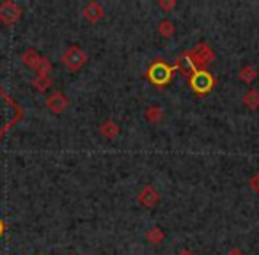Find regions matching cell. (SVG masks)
Wrapping results in <instances>:
<instances>
[{"mask_svg":"<svg viewBox=\"0 0 259 255\" xmlns=\"http://www.w3.org/2000/svg\"><path fill=\"white\" fill-rule=\"evenodd\" d=\"M188 55H190L192 62H194L195 71H206V68L215 61V52L206 43H199L194 50L188 52Z\"/></svg>","mask_w":259,"mask_h":255,"instance_id":"cell-1","label":"cell"},{"mask_svg":"<svg viewBox=\"0 0 259 255\" xmlns=\"http://www.w3.org/2000/svg\"><path fill=\"white\" fill-rule=\"evenodd\" d=\"M13 105L15 103H13V101L9 99L2 90H0V137L9 130V126H11L13 122L18 121V115H15V112L18 110V108L4 110V107H13Z\"/></svg>","mask_w":259,"mask_h":255,"instance_id":"cell-2","label":"cell"},{"mask_svg":"<svg viewBox=\"0 0 259 255\" xmlns=\"http://www.w3.org/2000/svg\"><path fill=\"white\" fill-rule=\"evenodd\" d=\"M85 62H87V54L80 46H69L68 50L62 54V64L71 73L78 71Z\"/></svg>","mask_w":259,"mask_h":255,"instance_id":"cell-3","label":"cell"},{"mask_svg":"<svg viewBox=\"0 0 259 255\" xmlns=\"http://www.w3.org/2000/svg\"><path fill=\"white\" fill-rule=\"evenodd\" d=\"M172 71L174 68L167 66L165 62H155L151 64V68L148 69V78L151 80L155 85H167L172 78Z\"/></svg>","mask_w":259,"mask_h":255,"instance_id":"cell-4","label":"cell"},{"mask_svg":"<svg viewBox=\"0 0 259 255\" xmlns=\"http://www.w3.org/2000/svg\"><path fill=\"white\" fill-rule=\"evenodd\" d=\"M190 85H192V89H194L195 92L206 94V92H209V90L213 89V85H215V80H213V76L209 75L208 71H194L190 75Z\"/></svg>","mask_w":259,"mask_h":255,"instance_id":"cell-5","label":"cell"},{"mask_svg":"<svg viewBox=\"0 0 259 255\" xmlns=\"http://www.w3.org/2000/svg\"><path fill=\"white\" fill-rule=\"evenodd\" d=\"M22 16V9L16 2L13 0H6L0 4V22L6 23V25H13L16 23Z\"/></svg>","mask_w":259,"mask_h":255,"instance_id":"cell-6","label":"cell"},{"mask_svg":"<svg viewBox=\"0 0 259 255\" xmlns=\"http://www.w3.org/2000/svg\"><path fill=\"white\" fill-rule=\"evenodd\" d=\"M68 105H69L68 97L62 92H59V90L52 92L50 96L47 97V108L50 112H54V114H62V112L68 108Z\"/></svg>","mask_w":259,"mask_h":255,"instance_id":"cell-7","label":"cell"},{"mask_svg":"<svg viewBox=\"0 0 259 255\" xmlns=\"http://www.w3.org/2000/svg\"><path fill=\"white\" fill-rule=\"evenodd\" d=\"M137 198L142 206H146V208H153V206L160 200V193L153 186H144L141 191H139Z\"/></svg>","mask_w":259,"mask_h":255,"instance_id":"cell-8","label":"cell"},{"mask_svg":"<svg viewBox=\"0 0 259 255\" xmlns=\"http://www.w3.org/2000/svg\"><path fill=\"white\" fill-rule=\"evenodd\" d=\"M83 18L87 20V22L94 23L98 22V20H101L105 16V9L101 4H98V2H89V4L83 8Z\"/></svg>","mask_w":259,"mask_h":255,"instance_id":"cell-9","label":"cell"},{"mask_svg":"<svg viewBox=\"0 0 259 255\" xmlns=\"http://www.w3.org/2000/svg\"><path fill=\"white\" fill-rule=\"evenodd\" d=\"M174 69L181 71L183 75H192V73L195 71V66H194V62H192V59H190V55H188V52H187V54H183L180 59H178L176 64H174Z\"/></svg>","mask_w":259,"mask_h":255,"instance_id":"cell-10","label":"cell"},{"mask_svg":"<svg viewBox=\"0 0 259 255\" xmlns=\"http://www.w3.org/2000/svg\"><path fill=\"white\" fill-rule=\"evenodd\" d=\"M41 57H43V55L37 54V52L34 50V48H29V50L23 52L22 61H23V64H25L27 68L36 69V68H37V64H39V61H41Z\"/></svg>","mask_w":259,"mask_h":255,"instance_id":"cell-11","label":"cell"},{"mask_svg":"<svg viewBox=\"0 0 259 255\" xmlns=\"http://www.w3.org/2000/svg\"><path fill=\"white\" fill-rule=\"evenodd\" d=\"M100 133L103 135L105 138H115L119 135V126L115 124L114 121H105L103 124L100 126Z\"/></svg>","mask_w":259,"mask_h":255,"instance_id":"cell-12","label":"cell"},{"mask_svg":"<svg viewBox=\"0 0 259 255\" xmlns=\"http://www.w3.org/2000/svg\"><path fill=\"white\" fill-rule=\"evenodd\" d=\"M238 78L245 83H252L255 78H257V69L252 68V66H243V68L238 71Z\"/></svg>","mask_w":259,"mask_h":255,"instance_id":"cell-13","label":"cell"},{"mask_svg":"<svg viewBox=\"0 0 259 255\" xmlns=\"http://www.w3.org/2000/svg\"><path fill=\"white\" fill-rule=\"evenodd\" d=\"M144 117L148 119L149 122H160L163 119V110L158 107V105H151L144 110Z\"/></svg>","mask_w":259,"mask_h":255,"instance_id":"cell-14","label":"cell"},{"mask_svg":"<svg viewBox=\"0 0 259 255\" xmlns=\"http://www.w3.org/2000/svg\"><path fill=\"white\" fill-rule=\"evenodd\" d=\"M146 239H148L149 243H153V244H158V243H162V241L165 239V232H163L160 227H151V229L146 232Z\"/></svg>","mask_w":259,"mask_h":255,"instance_id":"cell-15","label":"cell"},{"mask_svg":"<svg viewBox=\"0 0 259 255\" xmlns=\"http://www.w3.org/2000/svg\"><path fill=\"white\" fill-rule=\"evenodd\" d=\"M243 103L247 105L250 110H257L259 108V92L255 89H250L243 96Z\"/></svg>","mask_w":259,"mask_h":255,"instance_id":"cell-16","label":"cell"},{"mask_svg":"<svg viewBox=\"0 0 259 255\" xmlns=\"http://www.w3.org/2000/svg\"><path fill=\"white\" fill-rule=\"evenodd\" d=\"M174 23L170 22V20H162V22L158 23V32L162 34L163 37H170L174 36Z\"/></svg>","mask_w":259,"mask_h":255,"instance_id":"cell-17","label":"cell"},{"mask_svg":"<svg viewBox=\"0 0 259 255\" xmlns=\"http://www.w3.org/2000/svg\"><path fill=\"white\" fill-rule=\"evenodd\" d=\"M32 85L36 87L39 92H45V90L52 85V80H50V76H39V75H37L36 78L32 80Z\"/></svg>","mask_w":259,"mask_h":255,"instance_id":"cell-18","label":"cell"},{"mask_svg":"<svg viewBox=\"0 0 259 255\" xmlns=\"http://www.w3.org/2000/svg\"><path fill=\"white\" fill-rule=\"evenodd\" d=\"M36 71H37V75H39V76H50L52 62L48 61L47 57H41V61H39V64H37Z\"/></svg>","mask_w":259,"mask_h":255,"instance_id":"cell-19","label":"cell"},{"mask_svg":"<svg viewBox=\"0 0 259 255\" xmlns=\"http://www.w3.org/2000/svg\"><path fill=\"white\" fill-rule=\"evenodd\" d=\"M158 8L163 11H170L176 8V0H158Z\"/></svg>","mask_w":259,"mask_h":255,"instance_id":"cell-20","label":"cell"},{"mask_svg":"<svg viewBox=\"0 0 259 255\" xmlns=\"http://www.w3.org/2000/svg\"><path fill=\"white\" fill-rule=\"evenodd\" d=\"M248 186H250V190L254 191V193H259V174H254V176L250 177Z\"/></svg>","mask_w":259,"mask_h":255,"instance_id":"cell-21","label":"cell"},{"mask_svg":"<svg viewBox=\"0 0 259 255\" xmlns=\"http://www.w3.org/2000/svg\"><path fill=\"white\" fill-rule=\"evenodd\" d=\"M226 255H245V253H243V251L240 250V248H233V250H229V251H227Z\"/></svg>","mask_w":259,"mask_h":255,"instance_id":"cell-22","label":"cell"},{"mask_svg":"<svg viewBox=\"0 0 259 255\" xmlns=\"http://www.w3.org/2000/svg\"><path fill=\"white\" fill-rule=\"evenodd\" d=\"M178 255H195V253H194V251H190V250H181Z\"/></svg>","mask_w":259,"mask_h":255,"instance_id":"cell-23","label":"cell"},{"mask_svg":"<svg viewBox=\"0 0 259 255\" xmlns=\"http://www.w3.org/2000/svg\"><path fill=\"white\" fill-rule=\"evenodd\" d=\"M4 230H6V225H4V222H2V220H0V236H2V234H4Z\"/></svg>","mask_w":259,"mask_h":255,"instance_id":"cell-24","label":"cell"},{"mask_svg":"<svg viewBox=\"0 0 259 255\" xmlns=\"http://www.w3.org/2000/svg\"><path fill=\"white\" fill-rule=\"evenodd\" d=\"M83 255H87V253H83Z\"/></svg>","mask_w":259,"mask_h":255,"instance_id":"cell-25","label":"cell"}]
</instances>
